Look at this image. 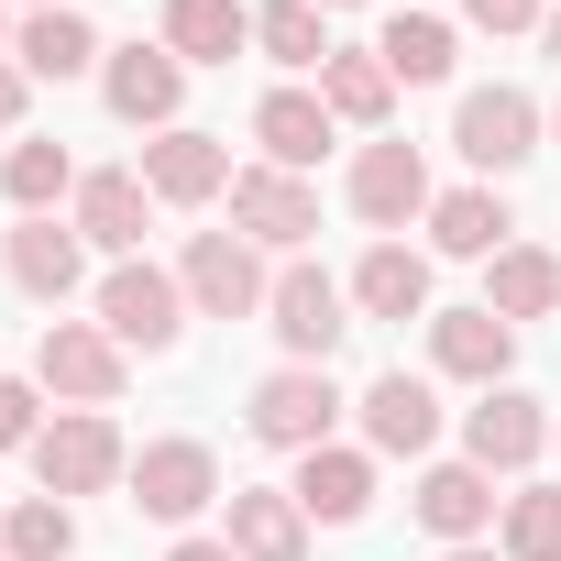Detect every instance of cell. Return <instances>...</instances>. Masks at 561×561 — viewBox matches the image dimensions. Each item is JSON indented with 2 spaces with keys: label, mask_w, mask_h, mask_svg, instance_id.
<instances>
[{
  "label": "cell",
  "mask_w": 561,
  "mask_h": 561,
  "mask_svg": "<svg viewBox=\"0 0 561 561\" xmlns=\"http://www.w3.org/2000/svg\"><path fill=\"white\" fill-rule=\"evenodd\" d=\"M264 331L287 342V364H331L342 331H353V287H342L331 264L287 253V264H275V298H264Z\"/></svg>",
  "instance_id": "1"
},
{
  "label": "cell",
  "mask_w": 561,
  "mask_h": 561,
  "mask_svg": "<svg viewBox=\"0 0 561 561\" xmlns=\"http://www.w3.org/2000/svg\"><path fill=\"white\" fill-rule=\"evenodd\" d=\"M187 320H198V309H187V287H176V264H144V253H133V264L100 275V331H111L122 353H176Z\"/></svg>",
  "instance_id": "2"
},
{
  "label": "cell",
  "mask_w": 561,
  "mask_h": 561,
  "mask_svg": "<svg viewBox=\"0 0 561 561\" xmlns=\"http://www.w3.org/2000/svg\"><path fill=\"white\" fill-rule=\"evenodd\" d=\"M220 495H231V484H220V451H209V440L165 430V440H144V451H133V506H144L154 528H198Z\"/></svg>",
  "instance_id": "3"
},
{
  "label": "cell",
  "mask_w": 561,
  "mask_h": 561,
  "mask_svg": "<svg viewBox=\"0 0 561 561\" xmlns=\"http://www.w3.org/2000/svg\"><path fill=\"white\" fill-rule=\"evenodd\" d=\"M539 133H550V122H539V100H528V89H506V78H495V89H462V111H451V154H462L484 187H495V176H517V165L539 154Z\"/></svg>",
  "instance_id": "4"
},
{
  "label": "cell",
  "mask_w": 561,
  "mask_h": 561,
  "mask_svg": "<svg viewBox=\"0 0 561 561\" xmlns=\"http://www.w3.org/2000/svg\"><path fill=\"white\" fill-rule=\"evenodd\" d=\"M34 484H45V495H111V484H133V451H122L111 408H67V419H45V440H34Z\"/></svg>",
  "instance_id": "5"
},
{
  "label": "cell",
  "mask_w": 561,
  "mask_h": 561,
  "mask_svg": "<svg viewBox=\"0 0 561 561\" xmlns=\"http://www.w3.org/2000/svg\"><path fill=\"white\" fill-rule=\"evenodd\" d=\"M176 287H187V309H198V320H264L275 275H264V253H253L242 231H187Z\"/></svg>",
  "instance_id": "6"
},
{
  "label": "cell",
  "mask_w": 561,
  "mask_h": 561,
  "mask_svg": "<svg viewBox=\"0 0 561 561\" xmlns=\"http://www.w3.org/2000/svg\"><path fill=\"white\" fill-rule=\"evenodd\" d=\"M122 375H133V353H122L100 320H45V342H34V386H45V397H67V408H122Z\"/></svg>",
  "instance_id": "7"
},
{
  "label": "cell",
  "mask_w": 561,
  "mask_h": 561,
  "mask_svg": "<svg viewBox=\"0 0 561 561\" xmlns=\"http://www.w3.org/2000/svg\"><path fill=\"white\" fill-rule=\"evenodd\" d=\"M242 419H253L264 451H320V440L342 430V386H331V364H275Z\"/></svg>",
  "instance_id": "8"
},
{
  "label": "cell",
  "mask_w": 561,
  "mask_h": 561,
  "mask_svg": "<svg viewBox=\"0 0 561 561\" xmlns=\"http://www.w3.org/2000/svg\"><path fill=\"white\" fill-rule=\"evenodd\" d=\"M342 198H353V220H375V231L397 242L408 220H430V198H440V187H430V154H419V144H397V133H375V144L353 154V176H342Z\"/></svg>",
  "instance_id": "9"
},
{
  "label": "cell",
  "mask_w": 561,
  "mask_h": 561,
  "mask_svg": "<svg viewBox=\"0 0 561 561\" xmlns=\"http://www.w3.org/2000/svg\"><path fill=\"white\" fill-rule=\"evenodd\" d=\"M353 408H364V451H375V462H430V451H440V386H430V375L386 364Z\"/></svg>",
  "instance_id": "10"
},
{
  "label": "cell",
  "mask_w": 561,
  "mask_h": 561,
  "mask_svg": "<svg viewBox=\"0 0 561 561\" xmlns=\"http://www.w3.org/2000/svg\"><path fill=\"white\" fill-rule=\"evenodd\" d=\"M231 231H242L253 253H309V231H320V187L287 176V165H242V176H231Z\"/></svg>",
  "instance_id": "11"
},
{
  "label": "cell",
  "mask_w": 561,
  "mask_h": 561,
  "mask_svg": "<svg viewBox=\"0 0 561 561\" xmlns=\"http://www.w3.org/2000/svg\"><path fill=\"white\" fill-rule=\"evenodd\" d=\"M0 264H12V287L34 298V309H67L78 287H89V242H78V220H12L0 231Z\"/></svg>",
  "instance_id": "12"
},
{
  "label": "cell",
  "mask_w": 561,
  "mask_h": 561,
  "mask_svg": "<svg viewBox=\"0 0 561 561\" xmlns=\"http://www.w3.org/2000/svg\"><path fill=\"white\" fill-rule=\"evenodd\" d=\"M231 144L220 133H198V122H176V133H154L144 144V187H154V209H209V198H231Z\"/></svg>",
  "instance_id": "13"
},
{
  "label": "cell",
  "mask_w": 561,
  "mask_h": 561,
  "mask_svg": "<svg viewBox=\"0 0 561 561\" xmlns=\"http://www.w3.org/2000/svg\"><path fill=\"white\" fill-rule=\"evenodd\" d=\"M67 220H78V242H89V253L133 264V253H144V220H154L144 165H89V176H78V198H67Z\"/></svg>",
  "instance_id": "14"
},
{
  "label": "cell",
  "mask_w": 561,
  "mask_h": 561,
  "mask_svg": "<svg viewBox=\"0 0 561 561\" xmlns=\"http://www.w3.org/2000/svg\"><path fill=\"white\" fill-rule=\"evenodd\" d=\"M100 100H111V122H133V133H176L187 67H176L165 45H111V56H100Z\"/></svg>",
  "instance_id": "15"
},
{
  "label": "cell",
  "mask_w": 561,
  "mask_h": 561,
  "mask_svg": "<svg viewBox=\"0 0 561 561\" xmlns=\"http://www.w3.org/2000/svg\"><path fill=\"white\" fill-rule=\"evenodd\" d=\"M506 364H517V331L473 298V309H430V375H451V386H506Z\"/></svg>",
  "instance_id": "16"
},
{
  "label": "cell",
  "mask_w": 561,
  "mask_h": 561,
  "mask_svg": "<svg viewBox=\"0 0 561 561\" xmlns=\"http://www.w3.org/2000/svg\"><path fill=\"white\" fill-rule=\"evenodd\" d=\"M550 451V419H539V397H517V386H484L473 408H462V462H484V473H528Z\"/></svg>",
  "instance_id": "17"
},
{
  "label": "cell",
  "mask_w": 561,
  "mask_h": 561,
  "mask_svg": "<svg viewBox=\"0 0 561 561\" xmlns=\"http://www.w3.org/2000/svg\"><path fill=\"white\" fill-rule=\"evenodd\" d=\"M287 495L309 506V528H364L375 517V451L364 440H320V451H298Z\"/></svg>",
  "instance_id": "18"
},
{
  "label": "cell",
  "mask_w": 561,
  "mask_h": 561,
  "mask_svg": "<svg viewBox=\"0 0 561 561\" xmlns=\"http://www.w3.org/2000/svg\"><path fill=\"white\" fill-rule=\"evenodd\" d=\"M419 528L440 539V550H462V539H484L495 517H506V495H495V473L484 462H419Z\"/></svg>",
  "instance_id": "19"
},
{
  "label": "cell",
  "mask_w": 561,
  "mask_h": 561,
  "mask_svg": "<svg viewBox=\"0 0 561 561\" xmlns=\"http://www.w3.org/2000/svg\"><path fill=\"white\" fill-rule=\"evenodd\" d=\"M220 517H231L220 539H231L242 561H309V506H298L287 484H231Z\"/></svg>",
  "instance_id": "20"
},
{
  "label": "cell",
  "mask_w": 561,
  "mask_h": 561,
  "mask_svg": "<svg viewBox=\"0 0 561 561\" xmlns=\"http://www.w3.org/2000/svg\"><path fill=\"white\" fill-rule=\"evenodd\" d=\"M331 133H342V122H331L320 89H264V100H253V144H264V165H287V176H309V165L331 154Z\"/></svg>",
  "instance_id": "21"
},
{
  "label": "cell",
  "mask_w": 561,
  "mask_h": 561,
  "mask_svg": "<svg viewBox=\"0 0 561 561\" xmlns=\"http://www.w3.org/2000/svg\"><path fill=\"white\" fill-rule=\"evenodd\" d=\"M154 45H165L176 67H231V56L253 45V0H165Z\"/></svg>",
  "instance_id": "22"
},
{
  "label": "cell",
  "mask_w": 561,
  "mask_h": 561,
  "mask_svg": "<svg viewBox=\"0 0 561 561\" xmlns=\"http://www.w3.org/2000/svg\"><path fill=\"white\" fill-rule=\"evenodd\" d=\"M506 231H517V220H506V198H495L484 176L430 198V253H451V264H495V253H506Z\"/></svg>",
  "instance_id": "23"
},
{
  "label": "cell",
  "mask_w": 561,
  "mask_h": 561,
  "mask_svg": "<svg viewBox=\"0 0 561 561\" xmlns=\"http://www.w3.org/2000/svg\"><path fill=\"white\" fill-rule=\"evenodd\" d=\"M100 56H111V45L89 34L78 0H67V12H23V23H12V67H23V78H89Z\"/></svg>",
  "instance_id": "24"
},
{
  "label": "cell",
  "mask_w": 561,
  "mask_h": 561,
  "mask_svg": "<svg viewBox=\"0 0 561 561\" xmlns=\"http://www.w3.org/2000/svg\"><path fill=\"white\" fill-rule=\"evenodd\" d=\"M484 309L517 331V320H550L561 309V253L550 242H506L495 264H484Z\"/></svg>",
  "instance_id": "25"
},
{
  "label": "cell",
  "mask_w": 561,
  "mask_h": 561,
  "mask_svg": "<svg viewBox=\"0 0 561 561\" xmlns=\"http://www.w3.org/2000/svg\"><path fill=\"white\" fill-rule=\"evenodd\" d=\"M375 56H386V78H397V89H440V78L462 67V34H451L440 12H386Z\"/></svg>",
  "instance_id": "26"
},
{
  "label": "cell",
  "mask_w": 561,
  "mask_h": 561,
  "mask_svg": "<svg viewBox=\"0 0 561 561\" xmlns=\"http://www.w3.org/2000/svg\"><path fill=\"white\" fill-rule=\"evenodd\" d=\"M353 309H364V320H430V253L375 242V253L353 264Z\"/></svg>",
  "instance_id": "27"
},
{
  "label": "cell",
  "mask_w": 561,
  "mask_h": 561,
  "mask_svg": "<svg viewBox=\"0 0 561 561\" xmlns=\"http://www.w3.org/2000/svg\"><path fill=\"white\" fill-rule=\"evenodd\" d=\"M0 198H12L23 220H45L56 198H78V154L45 144V133H12V154H0Z\"/></svg>",
  "instance_id": "28"
},
{
  "label": "cell",
  "mask_w": 561,
  "mask_h": 561,
  "mask_svg": "<svg viewBox=\"0 0 561 561\" xmlns=\"http://www.w3.org/2000/svg\"><path fill=\"white\" fill-rule=\"evenodd\" d=\"M253 45L275 56V67H331L342 45H331V12H320V0H253Z\"/></svg>",
  "instance_id": "29"
},
{
  "label": "cell",
  "mask_w": 561,
  "mask_h": 561,
  "mask_svg": "<svg viewBox=\"0 0 561 561\" xmlns=\"http://www.w3.org/2000/svg\"><path fill=\"white\" fill-rule=\"evenodd\" d=\"M320 100H331V122H353V133H386V122H397V78H386L375 45H364V56H331V67H320Z\"/></svg>",
  "instance_id": "30"
},
{
  "label": "cell",
  "mask_w": 561,
  "mask_h": 561,
  "mask_svg": "<svg viewBox=\"0 0 561 561\" xmlns=\"http://www.w3.org/2000/svg\"><path fill=\"white\" fill-rule=\"evenodd\" d=\"M0 550L12 561H78V506L67 495H12L0 506Z\"/></svg>",
  "instance_id": "31"
},
{
  "label": "cell",
  "mask_w": 561,
  "mask_h": 561,
  "mask_svg": "<svg viewBox=\"0 0 561 561\" xmlns=\"http://www.w3.org/2000/svg\"><path fill=\"white\" fill-rule=\"evenodd\" d=\"M495 539H506V561H561V484H517Z\"/></svg>",
  "instance_id": "32"
},
{
  "label": "cell",
  "mask_w": 561,
  "mask_h": 561,
  "mask_svg": "<svg viewBox=\"0 0 561 561\" xmlns=\"http://www.w3.org/2000/svg\"><path fill=\"white\" fill-rule=\"evenodd\" d=\"M34 440H45V386L0 375V451H34Z\"/></svg>",
  "instance_id": "33"
},
{
  "label": "cell",
  "mask_w": 561,
  "mask_h": 561,
  "mask_svg": "<svg viewBox=\"0 0 561 561\" xmlns=\"http://www.w3.org/2000/svg\"><path fill=\"white\" fill-rule=\"evenodd\" d=\"M462 23H473V34H539L550 0H462Z\"/></svg>",
  "instance_id": "34"
},
{
  "label": "cell",
  "mask_w": 561,
  "mask_h": 561,
  "mask_svg": "<svg viewBox=\"0 0 561 561\" xmlns=\"http://www.w3.org/2000/svg\"><path fill=\"white\" fill-rule=\"evenodd\" d=\"M23 111H34V78H23L12 56H0V133H23Z\"/></svg>",
  "instance_id": "35"
},
{
  "label": "cell",
  "mask_w": 561,
  "mask_h": 561,
  "mask_svg": "<svg viewBox=\"0 0 561 561\" xmlns=\"http://www.w3.org/2000/svg\"><path fill=\"white\" fill-rule=\"evenodd\" d=\"M165 561H242V550H231V539H198V528H187V539H176Z\"/></svg>",
  "instance_id": "36"
},
{
  "label": "cell",
  "mask_w": 561,
  "mask_h": 561,
  "mask_svg": "<svg viewBox=\"0 0 561 561\" xmlns=\"http://www.w3.org/2000/svg\"><path fill=\"white\" fill-rule=\"evenodd\" d=\"M539 45H550V67H561V12H550V23H539Z\"/></svg>",
  "instance_id": "37"
},
{
  "label": "cell",
  "mask_w": 561,
  "mask_h": 561,
  "mask_svg": "<svg viewBox=\"0 0 561 561\" xmlns=\"http://www.w3.org/2000/svg\"><path fill=\"white\" fill-rule=\"evenodd\" d=\"M440 561H495V550H484V539H462V550H440Z\"/></svg>",
  "instance_id": "38"
},
{
  "label": "cell",
  "mask_w": 561,
  "mask_h": 561,
  "mask_svg": "<svg viewBox=\"0 0 561 561\" xmlns=\"http://www.w3.org/2000/svg\"><path fill=\"white\" fill-rule=\"evenodd\" d=\"M23 12H67V0H23Z\"/></svg>",
  "instance_id": "39"
},
{
  "label": "cell",
  "mask_w": 561,
  "mask_h": 561,
  "mask_svg": "<svg viewBox=\"0 0 561 561\" xmlns=\"http://www.w3.org/2000/svg\"><path fill=\"white\" fill-rule=\"evenodd\" d=\"M320 12H364V0H320Z\"/></svg>",
  "instance_id": "40"
},
{
  "label": "cell",
  "mask_w": 561,
  "mask_h": 561,
  "mask_svg": "<svg viewBox=\"0 0 561 561\" xmlns=\"http://www.w3.org/2000/svg\"><path fill=\"white\" fill-rule=\"evenodd\" d=\"M0 56H12V23H0Z\"/></svg>",
  "instance_id": "41"
},
{
  "label": "cell",
  "mask_w": 561,
  "mask_h": 561,
  "mask_svg": "<svg viewBox=\"0 0 561 561\" xmlns=\"http://www.w3.org/2000/svg\"><path fill=\"white\" fill-rule=\"evenodd\" d=\"M550 144H561V111H550Z\"/></svg>",
  "instance_id": "42"
},
{
  "label": "cell",
  "mask_w": 561,
  "mask_h": 561,
  "mask_svg": "<svg viewBox=\"0 0 561 561\" xmlns=\"http://www.w3.org/2000/svg\"><path fill=\"white\" fill-rule=\"evenodd\" d=\"M0 561H12V550H0Z\"/></svg>",
  "instance_id": "43"
},
{
  "label": "cell",
  "mask_w": 561,
  "mask_h": 561,
  "mask_svg": "<svg viewBox=\"0 0 561 561\" xmlns=\"http://www.w3.org/2000/svg\"><path fill=\"white\" fill-rule=\"evenodd\" d=\"M550 440H561V430H550Z\"/></svg>",
  "instance_id": "44"
}]
</instances>
